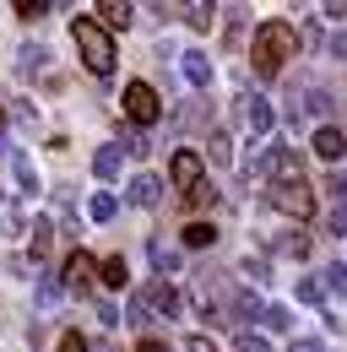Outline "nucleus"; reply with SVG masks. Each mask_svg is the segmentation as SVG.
<instances>
[{"label": "nucleus", "instance_id": "f257e3e1", "mask_svg": "<svg viewBox=\"0 0 347 352\" xmlns=\"http://www.w3.org/2000/svg\"><path fill=\"white\" fill-rule=\"evenodd\" d=\"M255 71L260 76H277L293 54H299V33L288 28V22H266V28H255Z\"/></svg>", "mask_w": 347, "mask_h": 352}, {"label": "nucleus", "instance_id": "f03ea898", "mask_svg": "<svg viewBox=\"0 0 347 352\" xmlns=\"http://www.w3.org/2000/svg\"><path fill=\"white\" fill-rule=\"evenodd\" d=\"M71 38H76V54H82V65L92 76H109V71H114V38H109L103 22L76 16V22H71Z\"/></svg>", "mask_w": 347, "mask_h": 352}, {"label": "nucleus", "instance_id": "7ed1b4c3", "mask_svg": "<svg viewBox=\"0 0 347 352\" xmlns=\"http://www.w3.org/2000/svg\"><path fill=\"white\" fill-rule=\"evenodd\" d=\"M125 114H130V125H141V131H147V125H158V120H163V98L147 87V82H130V87H125Z\"/></svg>", "mask_w": 347, "mask_h": 352}, {"label": "nucleus", "instance_id": "20e7f679", "mask_svg": "<svg viewBox=\"0 0 347 352\" xmlns=\"http://www.w3.org/2000/svg\"><path fill=\"white\" fill-rule=\"evenodd\" d=\"M266 201H271V212H282V217H309V212H315V190H309V184H271Z\"/></svg>", "mask_w": 347, "mask_h": 352}, {"label": "nucleus", "instance_id": "39448f33", "mask_svg": "<svg viewBox=\"0 0 347 352\" xmlns=\"http://www.w3.org/2000/svg\"><path fill=\"white\" fill-rule=\"evenodd\" d=\"M266 168H271V184H304V157L293 152V146H271L266 152Z\"/></svg>", "mask_w": 347, "mask_h": 352}, {"label": "nucleus", "instance_id": "423d86ee", "mask_svg": "<svg viewBox=\"0 0 347 352\" xmlns=\"http://www.w3.org/2000/svg\"><path fill=\"white\" fill-rule=\"evenodd\" d=\"M92 255L87 250H71V261H65V271H60V282H65V293H87L92 287Z\"/></svg>", "mask_w": 347, "mask_h": 352}, {"label": "nucleus", "instance_id": "0eeeda50", "mask_svg": "<svg viewBox=\"0 0 347 352\" xmlns=\"http://www.w3.org/2000/svg\"><path fill=\"white\" fill-rule=\"evenodd\" d=\"M179 76H185L190 87H212V60H207L201 49H185V54H179Z\"/></svg>", "mask_w": 347, "mask_h": 352}, {"label": "nucleus", "instance_id": "6e6552de", "mask_svg": "<svg viewBox=\"0 0 347 352\" xmlns=\"http://www.w3.org/2000/svg\"><path fill=\"white\" fill-rule=\"evenodd\" d=\"M174 184H179V190H190V195H196V190H201V157H196V152H174Z\"/></svg>", "mask_w": 347, "mask_h": 352}, {"label": "nucleus", "instance_id": "1a4fd4ad", "mask_svg": "<svg viewBox=\"0 0 347 352\" xmlns=\"http://www.w3.org/2000/svg\"><path fill=\"white\" fill-rule=\"evenodd\" d=\"M11 179H17V195H39V168H33V157L17 152V146H11Z\"/></svg>", "mask_w": 347, "mask_h": 352}, {"label": "nucleus", "instance_id": "9d476101", "mask_svg": "<svg viewBox=\"0 0 347 352\" xmlns=\"http://www.w3.org/2000/svg\"><path fill=\"white\" fill-rule=\"evenodd\" d=\"M342 152H347V135L337 131V125H320V131H315V157H326V163H342Z\"/></svg>", "mask_w": 347, "mask_h": 352}, {"label": "nucleus", "instance_id": "9b49d317", "mask_svg": "<svg viewBox=\"0 0 347 352\" xmlns=\"http://www.w3.org/2000/svg\"><path fill=\"white\" fill-rule=\"evenodd\" d=\"M141 298H147L152 309H163V314H185V298L174 293V287L163 282V276H158V282H147V293H141Z\"/></svg>", "mask_w": 347, "mask_h": 352}, {"label": "nucleus", "instance_id": "f8f14e48", "mask_svg": "<svg viewBox=\"0 0 347 352\" xmlns=\"http://www.w3.org/2000/svg\"><path fill=\"white\" fill-rule=\"evenodd\" d=\"M239 103H244V120H250V131H255V135H271V125H277L271 103H266V98H239Z\"/></svg>", "mask_w": 347, "mask_h": 352}, {"label": "nucleus", "instance_id": "ddd939ff", "mask_svg": "<svg viewBox=\"0 0 347 352\" xmlns=\"http://www.w3.org/2000/svg\"><path fill=\"white\" fill-rule=\"evenodd\" d=\"M125 195H130V206H158V201H163V184H158L152 174H136Z\"/></svg>", "mask_w": 347, "mask_h": 352}, {"label": "nucleus", "instance_id": "4468645a", "mask_svg": "<svg viewBox=\"0 0 347 352\" xmlns=\"http://www.w3.org/2000/svg\"><path fill=\"white\" fill-rule=\"evenodd\" d=\"M120 163H125V146H98L92 152V174L98 179H120Z\"/></svg>", "mask_w": 347, "mask_h": 352}, {"label": "nucleus", "instance_id": "2eb2a0df", "mask_svg": "<svg viewBox=\"0 0 347 352\" xmlns=\"http://www.w3.org/2000/svg\"><path fill=\"white\" fill-rule=\"evenodd\" d=\"M43 60H49V49H43V44H22V49H17V76H39Z\"/></svg>", "mask_w": 347, "mask_h": 352}, {"label": "nucleus", "instance_id": "dca6fc26", "mask_svg": "<svg viewBox=\"0 0 347 352\" xmlns=\"http://www.w3.org/2000/svg\"><path fill=\"white\" fill-rule=\"evenodd\" d=\"M152 265H158V276H174V271L185 265V255H179L174 244H163V239H152Z\"/></svg>", "mask_w": 347, "mask_h": 352}, {"label": "nucleus", "instance_id": "f3484780", "mask_svg": "<svg viewBox=\"0 0 347 352\" xmlns=\"http://www.w3.org/2000/svg\"><path fill=\"white\" fill-rule=\"evenodd\" d=\"M98 16H103V28H130V22H136V6H125V0H103Z\"/></svg>", "mask_w": 347, "mask_h": 352}, {"label": "nucleus", "instance_id": "a211bd4d", "mask_svg": "<svg viewBox=\"0 0 347 352\" xmlns=\"http://www.w3.org/2000/svg\"><path fill=\"white\" fill-rule=\"evenodd\" d=\"M179 239H185V250H212V244H217V228H212V222H190Z\"/></svg>", "mask_w": 347, "mask_h": 352}, {"label": "nucleus", "instance_id": "6ab92c4d", "mask_svg": "<svg viewBox=\"0 0 347 352\" xmlns=\"http://www.w3.org/2000/svg\"><path fill=\"white\" fill-rule=\"evenodd\" d=\"M49 250H54V222L43 217L33 222V261H49Z\"/></svg>", "mask_w": 347, "mask_h": 352}, {"label": "nucleus", "instance_id": "aec40b11", "mask_svg": "<svg viewBox=\"0 0 347 352\" xmlns=\"http://www.w3.org/2000/svg\"><path fill=\"white\" fill-rule=\"evenodd\" d=\"M60 298H65V282H60V276H39V309L43 314L60 304Z\"/></svg>", "mask_w": 347, "mask_h": 352}, {"label": "nucleus", "instance_id": "412c9836", "mask_svg": "<svg viewBox=\"0 0 347 352\" xmlns=\"http://www.w3.org/2000/svg\"><path fill=\"white\" fill-rule=\"evenodd\" d=\"M212 6H207V0H196V6H185V22H190V28H196V33H207V28H212Z\"/></svg>", "mask_w": 347, "mask_h": 352}, {"label": "nucleus", "instance_id": "4be33fe9", "mask_svg": "<svg viewBox=\"0 0 347 352\" xmlns=\"http://www.w3.org/2000/svg\"><path fill=\"white\" fill-rule=\"evenodd\" d=\"M125 282H130L125 261H120V255H109V261H103V287H125Z\"/></svg>", "mask_w": 347, "mask_h": 352}, {"label": "nucleus", "instance_id": "5701e85b", "mask_svg": "<svg viewBox=\"0 0 347 352\" xmlns=\"http://www.w3.org/2000/svg\"><path fill=\"white\" fill-rule=\"evenodd\" d=\"M114 212H120V206H114V195H103V190H98V195H92V206H87V217H92V222H109Z\"/></svg>", "mask_w": 347, "mask_h": 352}, {"label": "nucleus", "instance_id": "b1692460", "mask_svg": "<svg viewBox=\"0 0 347 352\" xmlns=\"http://www.w3.org/2000/svg\"><path fill=\"white\" fill-rule=\"evenodd\" d=\"M260 325H266V331H288V325H293V314H288L282 304H266V314H260Z\"/></svg>", "mask_w": 347, "mask_h": 352}, {"label": "nucleus", "instance_id": "393cba45", "mask_svg": "<svg viewBox=\"0 0 347 352\" xmlns=\"http://www.w3.org/2000/svg\"><path fill=\"white\" fill-rule=\"evenodd\" d=\"M239 271H244L250 282H271V261H260V255H250V261H239Z\"/></svg>", "mask_w": 347, "mask_h": 352}, {"label": "nucleus", "instance_id": "a878e982", "mask_svg": "<svg viewBox=\"0 0 347 352\" xmlns=\"http://www.w3.org/2000/svg\"><path fill=\"white\" fill-rule=\"evenodd\" d=\"M233 352H271V347H266V336H255V331H239V336H233Z\"/></svg>", "mask_w": 347, "mask_h": 352}, {"label": "nucleus", "instance_id": "bb28decb", "mask_svg": "<svg viewBox=\"0 0 347 352\" xmlns=\"http://www.w3.org/2000/svg\"><path fill=\"white\" fill-rule=\"evenodd\" d=\"M299 298H304V304H320V298H326V282H320V276H304V282H299Z\"/></svg>", "mask_w": 347, "mask_h": 352}, {"label": "nucleus", "instance_id": "cd10ccee", "mask_svg": "<svg viewBox=\"0 0 347 352\" xmlns=\"http://www.w3.org/2000/svg\"><path fill=\"white\" fill-rule=\"evenodd\" d=\"M130 325H136V331H141V325H152V304H147L141 293L130 298Z\"/></svg>", "mask_w": 347, "mask_h": 352}, {"label": "nucleus", "instance_id": "c85d7f7f", "mask_svg": "<svg viewBox=\"0 0 347 352\" xmlns=\"http://www.w3.org/2000/svg\"><path fill=\"white\" fill-rule=\"evenodd\" d=\"M212 163H233V135H212Z\"/></svg>", "mask_w": 347, "mask_h": 352}, {"label": "nucleus", "instance_id": "c756f323", "mask_svg": "<svg viewBox=\"0 0 347 352\" xmlns=\"http://www.w3.org/2000/svg\"><path fill=\"white\" fill-rule=\"evenodd\" d=\"M320 282H326L331 293H347V265H342V261H337V265H326V276H320Z\"/></svg>", "mask_w": 347, "mask_h": 352}, {"label": "nucleus", "instance_id": "7c9ffc66", "mask_svg": "<svg viewBox=\"0 0 347 352\" xmlns=\"http://www.w3.org/2000/svg\"><path fill=\"white\" fill-rule=\"evenodd\" d=\"M125 152H130V157H147V152H152L147 131H125Z\"/></svg>", "mask_w": 347, "mask_h": 352}, {"label": "nucleus", "instance_id": "2f4dec72", "mask_svg": "<svg viewBox=\"0 0 347 352\" xmlns=\"http://www.w3.org/2000/svg\"><path fill=\"white\" fill-rule=\"evenodd\" d=\"M43 11H49V6H43V0H22V6H17V16H28V22H39Z\"/></svg>", "mask_w": 347, "mask_h": 352}, {"label": "nucleus", "instance_id": "473e14b6", "mask_svg": "<svg viewBox=\"0 0 347 352\" xmlns=\"http://www.w3.org/2000/svg\"><path fill=\"white\" fill-rule=\"evenodd\" d=\"M271 250H277V255H304V250H309V244H304V239H277V244H271Z\"/></svg>", "mask_w": 347, "mask_h": 352}, {"label": "nucleus", "instance_id": "72a5a7b5", "mask_svg": "<svg viewBox=\"0 0 347 352\" xmlns=\"http://www.w3.org/2000/svg\"><path fill=\"white\" fill-rule=\"evenodd\" d=\"M0 228H6V239H17V233H28V222L17 217V212H6V217H0Z\"/></svg>", "mask_w": 347, "mask_h": 352}, {"label": "nucleus", "instance_id": "f704fd0d", "mask_svg": "<svg viewBox=\"0 0 347 352\" xmlns=\"http://www.w3.org/2000/svg\"><path fill=\"white\" fill-rule=\"evenodd\" d=\"M60 352H92V347H87L76 331H65V336H60Z\"/></svg>", "mask_w": 347, "mask_h": 352}, {"label": "nucleus", "instance_id": "c9c22d12", "mask_svg": "<svg viewBox=\"0 0 347 352\" xmlns=\"http://www.w3.org/2000/svg\"><path fill=\"white\" fill-rule=\"evenodd\" d=\"M326 190H331V195H337V201L347 206V174H331V184H326Z\"/></svg>", "mask_w": 347, "mask_h": 352}, {"label": "nucleus", "instance_id": "e433bc0d", "mask_svg": "<svg viewBox=\"0 0 347 352\" xmlns=\"http://www.w3.org/2000/svg\"><path fill=\"white\" fill-rule=\"evenodd\" d=\"M212 201H217V190H212V184H201V190L190 195V206H212Z\"/></svg>", "mask_w": 347, "mask_h": 352}, {"label": "nucleus", "instance_id": "4c0bfd02", "mask_svg": "<svg viewBox=\"0 0 347 352\" xmlns=\"http://www.w3.org/2000/svg\"><path fill=\"white\" fill-rule=\"evenodd\" d=\"M185 352H217V347L207 342V336H190V342H185Z\"/></svg>", "mask_w": 347, "mask_h": 352}, {"label": "nucleus", "instance_id": "58836bf2", "mask_svg": "<svg viewBox=\"0 0 347 352\" xmlns=\"http://www.w3.org/2000/svg\"><path fill=\"white\" fill-rule=\"evenodd\" d=\"M331 233H347V206H337V212H331Z\"/></svg>", "mask_w": 347, "mask_h": 352}, {"label": "nucleus", "instance_id": "ea45409f", "mask_svg": "<svg viewBox=\"0 0 347 352\" xmlns=\"http://www.w3.org/2000/svg\"><path fill=\"white\" fill-rule=\"evenodd\" d=\"M136 352H169V342H158V336H147V342H141Z\"/></svg>", "mask_w": 347, "mask_h": 352}, {"label": "nucleus", "instance_id": "a19ab883", "mask_svg": "<svg viewBox=\"0 0 347 352\" xmlns=\"http://www.w3.org/2000/svg\"><path fill=\"white\" fill-rule=\"evenodd\" d=\"M288 352H326V347H320V342H293Z\"/></svg>", "mask_w": 347, "mask_h": 352}, {"label": "nucleus", "instance_id": "79ce46f5", "mask_svg": "<svg viewBox=\"0 0 347 352\" xmlns=\"http://www.w3.org/2000/svg\"><path fill=\"white\" fill-rule=\"evenodd\" d=\"M0 135H6V114H0Z\"/></svg>", "mask_w": 347, "mask_h": 352}, {"label": "nucleus", "instance_id": "37998d69", "mask_svg": "<svg viewBox=\"0 0 347 352\" xmlns=\"http://www.w3.org/2000/svg\"><path fill=\"white\" fill-rule=\"evenodd\" d=\"M98 352H114V347H98Z\"/></svg>", "mask_w": 347, "mask_h": 352}, {"label": "nucleus", "instance_id": "c03bdc74", "mask_svg": "<svg viewBox=\"0 0 347 352\" xmlns=\"http://www.w3.org/2000/svg\"><path fill=\"white\" fill-rule=\"evenodd\" d=\"M0 201H6V190H0Z\"/></svg>", "mask_w": 347, "mask_h": 352}]
</instances>
